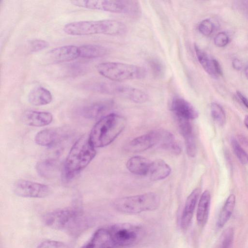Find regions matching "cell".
<instances>
[{"mask_svg": "<svg viewBox=\"0 0 248 248\" xmlns=\"http://www.w3.org/2000/svg\"><path fill=\"white\" fill-rule=\"evenodd\" d=\"M79 57L94 59L102 57L108 52V49L98 45H85L78 47Z\"/></svg>", "mask_w": 248, "mask_h": 248, "instance_id": "obj_27", "label": "cell"}, {"mask_svg": "<svg viewBox=\"0 0 248 248\" xmlns=\"http://www.w3.org/2000/svg\"><path fill=\"white\" fill-rule=\"evenodd\" d=\"M68 135V129L66 128H47L38 132L34 140L40 146L51 147L65 140Z\"/></svg>", "mask_w": 248, "mask_h": 248, "instance_id": "obj_11", "label": "cell"}, {"mask_svg": "<svg viewBox=\"0 0 248 248\" xmlns=\"http://www.w3.org/2000/svg\"><path fill=\"white\" fill-rule=\"evenodd\" d=\"M170 109L176 118L189 120L196 119L198 112L194 107L187 100L181 97H174L170 104Z\"/></svg>", "mask_w": 248, "mask_h": 248, "instance_id": "obj_13", "label": "cell"}, {"mask_svg": "<svg viewBox=\"0 0 248 248\" xmlns=\"http://www.w3.org/2000/svg\"><path fill=\"white\" fill-rule=\"evenodd\" d=\"M22 120L28 125L42 127L49 124L53 120V116L49 112L27 110L22 114Z\"/></svg>", "mask_w": 248, "mask_h": 248, "instance_id": "obj_19", "label": "cell"}, {"mask_svg": "<svg viewBox=\"0 0 248 248\" xmlns=\"http://www.w3.org/2000/svg\"><path fill=\"white\" fill-rule=\"evenodd\" d=\"M245 74L246 77H247V79H248V65L245 68Z\"/></svg>", "mask_w": 248, "mask_h": 248, "instance_id": "obj_40", "label": "cell"}, {"mask_svg": "<svg viewBox=\"0 0 248 248\" xmlns=\"http://www.w3.org/2000/svg\"><path fill=\"white\" fill-rule=\"evenodd\" d=\"M199 31L205 36L210 35L213 31L214 25L209 19H205L202 21L198 26Z\"/></svg>", "mask_w": 248, "mask_h": 248, "instance_id": "obj_33", "label": "cell"}, {"mask_svg": "<svg viewBox=\"0 0 248 248\" xmlns=\"http://www.w3.org/2000/svg\"><path fill=\"white\" fill-rule=\"evenodd\" d=\"M151 70L155 76L160 77L162 76L164 71V66L162 63L156 59H152L149 62Z\"/></svg>", "mask_w": 248, "mask_h": 248, "instance_id": "obj_35", "label": "cell"}, {"mask_svg": "<svg viewBox=\"0 0 248 248\" xmlns=\"http://www.w3.org/2000/svg\"><path fill=\"white\" fill-rule=\"evenodd\" d=\"M52 100V95L49 91L42 87L32 89L28 95V101L32 105L41 106L49 104Z\"/></svg>", "mask_w": 248, "mask_h": 248, "instance_id": "obj_25", "label": "cell"}, {"mask_svg": "<svg viewBox=\"0 0 248 248\" xmlns=\"http://www.w3.org/2000/svg\"><path fill=\"white\" fill-rule=\"evenodd\" d=\"M234 238V231L228 228L224 232L220 248H232Z\"/></svg>", "mask_w": 248, "mask_h": 248, "instance_id": "obj_31", "label": "cell"}, {"mask_svg": "<svg viewBox=\"0 0 248 248\" xmlns=\"http://www.w3.org/2000/svg\"><path fill=\"white\" fill-rule=\"evenodd\" d=\"M112 101L103 100L90 104L84 107L81 110V115L88 119H101L111 108Z\"/></svg>", "mask_w": 248, "mask_h": 248, "instance_id": "obj_17", "label": "cell"}, {"mask_svg": "<svg viewBox=\"0 0 248 248\" xmlns=\"http://www.w3.org/2000/svg\"><path fill=\"white\" fill-rule=\"evenodd\" d=\"M44 224L49 228L77 233L87 225V218L78 208L56 209L45 214Z\"/></svg>", "mask_w": 248, "mask_h": 248, "instance_id": "obj_3", "label": "cell"}, {"mask_svg": "<svg viewBox=\"0 0 248 248\" xmlns=\"http://www.w3.org/2000/svg\"><path fill=\"white\" fill-rule=\"evenodd\" d=\"M36 248H70V247L63 242L49 240L42 242Z\"/></svg>", "mask_w": 248, "mask_h": 248, "instance_id": "obj_34", "label": "cell"}, {"mask_svg": "<svg viewBox=\"0 0 248 248\" xmlns=\"http://www.w3.org/2000/svg\"><path fill=\"white\" fill-rule=\"evenodd\" d=\"M171 172L170 166L163 160L158 159L151 162L148 173L153 181L164 179Z\"/></svg>", "mask_w": 248, "mask_h": 248, "instance_id": "obj_24", "label": "cell"}, {"mask_svg": "<svg viewBox=\"0 0 248 248\" xmlns=\"http://www.w3.org/2000/svg\"><path fill=\"white\" fill-rule=\"evenodd\" d=\"M89 135L81 136L73 145L65 159L62 170V180L68 183L74 179L95 157L96 151Z\"/></svg>", "mask_w": 248, "mask_h": 248, "instance_id": "obj_1", "label": "cell"}, {"mask_svg": "<svg viewBox=\"0 0 248 248\" xmlns=\"http://www.w3.org/2000/svg\"><path fill=\"white\" fill-rule=\"evenodd\" d=\"M63 31L67 34L76 36L121 35L125 33L126 27L123 22L116 20L80 21L66 24Z\"/></svg>", "mask_w": 248, "mask_h": 248, "instance_id": "obj_4", "label": "cell"}, {"mask_svg": "<svg viewBox=\"0 0 248 248\" xmlns=\"http://www.w3.org/2000/svg\"><path fill=\"white\" fill-rule=\"evenodd\" d=\"M14 192L24 198H42L47 196L50 187L46 185L26 180H19L14 185Z\"/></svg>", "mask_w": 248, "mask_h": 248, "instance_id": "obj_10", "label": "cell"}, {"mask_svg": "<svg viewBox=\"0 0 248 248\" xmlns=\"http://www.w3.org/2000/svg\"><path fill=\"white\" fill-rule=\"evenodd\" d=\"M126 124L124 117L114 113L106 115L93 125L89 135L92 144L95 148L110 144L123 131Z\"/></svg>", "mask_w": 248, "mask_h": 248, "instance_id": "obj_2", "label": "cell"}, {"mask_svg": "<svg viewBox=\"0 0 248 248\" xmlns=\"http://www.w3.org/2000/svg\"><path fill=\"white\" fill-rule=\"evenodd\" d=\"M72 4L84 8L98 10L114 13L135 14L139 8L138 2L124 0H72Z\"/></svg>", "mask_w": 248, "mask_h": 248, "instance_id": "obj_7", "label": "cell"}, {"mask_svg": "<svg viewBox=\"0 0 248 248\" xmlns=\"http://www.w3.org/2000/svg\"><path fill=\"white\" fill-rule=\"evenodd\" d=\"M233 67L237 70H239L242 68V64L241 61L237 59H235L233 60L232 62Z\"/></svg>", "mask_w": 248, "mask_h": 248, "instance_id": "obj_38", "label": "cell"}, {"mask_svg": "<svg viewBox=\"0 0 248 248\" xmlns=\"http://www.w3.org/2000/svg\"><path fill=\"white\" fill-rule=\"evenodd\" d=\"M48 46V43L45 40L35 39L29 43V48L31 52H36L47 48Z\"/></svg>", "mask_w": 248, "mask_h": 248, "instance_id": "obj_32", "label": "cell"}, {"mask_svg": "<svg viewBox=\"0 0 248 248\" xmlns=\"http://www.w3.org/2000/svg\"><path fill=\"white\" fill-rule=\"evenodd\" d=\"M176 119L179 131L185 140L186 153L189 156L194 157L197 153V147L190 120L183 118Z\"/></svg>", "mask_w": 248, "mask_h": 248, "instance_id": "obj_15", "label": "cell"}, {"mask_svg": "<svg viewBox=\"0 0 248 248\" xmlns=\"http://www.w3.org/2000/svg\"><path fill=\"white\" fill-rule=\"evenodd\" d=\"M109 227L117 248L133 245L140 240L143 234L142 228L133 224L117 223Z\"/></svg>", "mask_w": 248, "mask_h": 248, "instance_id": "obj_8", "label": "cell"}, {"mask_svg": "<svg viewBox=\"0 0 248 248\" xmlns=\"http://www.w3.org/2000/svg\"><path fill=\"white\" fill-rule=\"evenodd\" d=\"M236 94L243 104L248 108V99L239 91L236 92Z\"/></svg>", "mask_w": 248, "mask_h": 248, "instance_id": "obj_37", "label": "cell"}, {"mask_svg": "<svg viewBox=\"0 0 248 248\" xmlns=\"http://www.w3.org/2000/svg\"><path fill=\"white\" fill-rule=\"evenodd\" d=\"M151 162L146 158L137 155L130 158L126 166L131 173L138 175H146L148 173Z\"/></svg>", "mask_w": 248, "mask_h": 248, "instance_id": "obj_22", "label": "cell"}, {"mask_svg": "<svg viewBox=\"0 0 248 248\" xmlns=\"http://www.w3.org/2000/svg\"><path fill=\"white\" fill-rule=\"evenodd\" d=\"M156 145L155 130L135 138L125 146V150L131 153L145 151Z\"/></svg>", "mask_w": 248, "mask_h": 248, "instance_id": "obj_16", "label": "cell"}, {"mask_svg": "<svg viewBox=\"0 0 248 248\" xmlns=\"http://www.w3.org/2000/svg\"><path fill=\"white\" fill-rule=\"evenodd\" d=\"M194 49L199 62L209 75L214 77L222 76V71L221 66L216 60L211 59L196 45L194 46Z\"/></svg>", "mask_w": 248, "mask_h": 248, "instance_id": "obj_20", "label": "cell"}, {"mask_svg": "<svg viewBox=\"0 0 248 248\" xmlns=\"http://www.w3.org/2000/svg\"><path fill=\"white\" fill-rule=\"evenodd\" d=\"M93 89L99 92L115 94L136 103H143L148 99L143 91L126 85L111 83H101L94 85Z\"/></svg>", "mask_w": 248, "mask_h": 248, "instance_id": "obj_9", "label": "cell"}, {"mask_svg": "<svg viewBox=\"0 0 248 248\" xmlns=\"http://www.w3.org/2000/svg\"><path fill=\"white\" fill-rule=\"evenodd\" d=\"M81 248H117L109 227L97 229Z\"/></svg>", "mask_w": 248, "mask_h": 248, "instance_id": "obj_12", "label": "cell"}, {"mask_svg": "<svg viewBox=\"0 0 248 248\" xmlns=\"http://www.w3.org/2000/svg\"><path fill=\"white\" fill-rule=\"evenodd\" d=\"M156 145L176 155L181 152V147L174 135L165 130H155Z\"/></svg>", "mask_w": 248, "mask_h": 248, "instance_id": "obj_21", "label": "cell"}, {"mask_svg": "<svg viewBox=\"0 0 248 248\" xmlns=\"http://www.w3.org/2000/svg\"><path fill=\"white\" fill-rule=\"evenodd\" d=\"M231 144L233 150L240 162L243 165L247 164L248 163V154L247 152L234 138L232 139Z\"/></svg>", "mask_w": 248, "mask_h": 248, "instance_id": "obj_30", "label": "cell"}, {"mask_svg": "<svg viewBox=\"0 0 248 248\" xmlns=\"http://www.w3.org/2000/svg\"><path fill=\"white\" fill-rule=\"evenodd\" d=\"M210 203V193L208 190H205L200 197L197 210V221L201 226H204L208 220Z\"/></svg>", "mask_w": 248, "mask_h": 248, "instance_id": "obj_23", "label": "cell"}, {"mask_svg": "<svg viewBox=\"0 0 248 248\" xmlns=\"http://www.w3.org/2000/svg\"><path fill=\"white\" fill-rule=\"evenodd\" d=\"M211 116L218 125L222 126L226 121V115L224 109L220 105L212 103L210 106Z\"/></svg>", "mask_w": 248, "mask_h": 248, "instance_id": "obj_29", "label": "cell"}, {"mask_svg": "<svg viewBox=\"0 0 248 248\" xmlns=\"http://www.w3.org/2000/svg\"><path fill=\"white\" fill-rule=\"evenodd\" d=\"M229 43V37L225 32L217 33L214 38V43L218 47H224Z\"/></svg>", "mask_w": 248, "mask_h": 248, "instance_id": "obj_36", "label": "cell"}, {"mask_svg": "<svg viewBox=\"0 0 248 248\" xmlns=\"http://www.w3.org/2000/svg\"><path fill=\"white\" fill-rule=\"evenodd\" d=\"M160 201V197L156 193L149 192L117 199L113 204L120 212L135 214L156 209Z\"/></svg>", "mask_w": 248, "mask_h": 248, "instance_id": "obj_5", "label": "cell"}, {"mask_svg": "<svg viewBox=\"0 0 248 248\" xmlns=\"http://www.w3.org/2000/svg\"><path fill=\"white\" fill-rule=\"evenodd\" d=\"M96 69L101 76L114 81L140 79L146 74L142 67L120 62L101 63L97 65Z\"/></svg>", "mask_w": 248, "mask_h": 248, "instance_id": "obj_6", "label": "cell"}, {"mask_svg": "<svg viewBox=\"0 0 248 248\" xmlns=\"http://www.w3.org/2000/svg\"><path fill=\"white\" fill-rule=\"evenodd\" d=\"M48 59L54 62H63L74 60L79 57L78 47L66 45L51 49L47 54Z\"/></svg>", "mask_w": 248, "mask_h": 248, "instance_id": "obj_14", "label": "cell"}, {"mask_svg": "<svg viewBox=\"0 0 248 248\" xmlns=\"http://www.w3.org/2000/svg\"><path fill=\"white\" fill-rule=\"evenodd\" d=\"M58 162L54 159H46L38 162L36 170L42 177L50 178L53 177L58 170Z\"/></svg>", "mask_w": 248, "mask_h": 248, "instance_id": "obj_28", "label": "cell"}, {"mask_svg": "<svg viewBox=\"0 0 248 248\" xmlns=\"http://www.w3.org/2000/svg\"><path fill=\"white\" fill-rule=\"evenodd\" d=\"M201 193L199 188L194 189L187 197L181 218V226L186 229L191 223L194 210Z\"/></svg>", "mask_w": 248, "mask_h": 248, "instance_id": "obj_18", "label": "cell"}, {"mask_svg": "<svg viewBox=\"0 0 248 248\" xmlns=\"http://www.w3.org/2000/svg\"><path fill=\"white\" fill-rule=\"evenodd\" d=\"M235 204V196L231 194L226 199L223 206L219 214L217 227L220 229L223 228L230 219Z\"/></svg>", "mask_w": 248, "mask_h": 248, "instance_id": "obj_26", "label": "cell"}, {"mask_svg": "<svg viewBox=\"0 0 248 248\" xmlns=\"http://www.w3.org/2000/svg\"><path fill=\"white\" fill-rule=\"evenodd\" d=\"M244 123L247 128H248V115L245 116Z\"/></svg>", "mask_w": 248, "mask_h": 248, "instance_id": "obj_39", "label": "cell"}]
</instances>
